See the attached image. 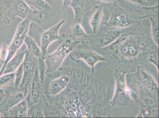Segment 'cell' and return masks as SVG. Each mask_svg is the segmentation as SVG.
<instances>
[{"label": "cell", "instance_id": "cell-1", "mask_svg": "<svg viewBox=\"0 0 159 118\" xmlns=\"http://www.w3.org/2000/svg\"><path fill=\"white\" fill-rule=\"evenodd\" d=\"M70 78L66 87L59 94L44 99V117H89V108L86 74L82 70L65 67Z\"/></svg>", "mask_w": 159, "mask_h": 118}, {"label": "cell", "instance_id": "cell-2", "mask_svg": "<svg viewBox=\"0 0 159 118\" xmlns=\"http://www.w3.org/2000/svg\"><path fill=\"white\" fill-rule=\"evenodd\" d=\"M158 47L153 41L150 29L141 24L125 28V32L113 43L99 50H105V53H110L106 54L107 56L112 55L119 59L118 61L123 63L124 61L130 64L135 61L139 64L138 60L144 59V52L158 50Z\"/></svg>", "mask_w": 159, "mask_h": 118}, {"label": "cell", "instance_id": "cell-3", "mask_svg": "<svg viewBox=\"0 0 159 118\" xmlns=\"http://www.w3.org/2000/svg\"><path fill=\"white\" fill-rule=\"evenodd\" d=\"M3 5L10 19L19 17L24 19H28L38 24L42 23L44 14L29 6L24 0H5Z\"/></svg>", "mask_w": 159, "mask_h": 118}, {"label": "cell", "instance_id": "cell-4", "mask_svg": "<svg viewBox=\"0 0 159 118\" xmlns=\"http://www.w3.org/2000/svg\"><path fill=\"white\" fill-rule=\"evenodd\" d=\"M80 43L79 42L72 41L69 39L65 40L54 53L51 54H46L44 56L47 66L46 75L49 78L52 77L61 67L65 58Z\"/></svg>", "mask_w": 159, "mask_h": 118}, {"label": "cell", "instance_id": "cell-5", "mask_svg": "<svg viewBox=\"0 0 159 118\" xmlns=\"http://www.w3.org/2000/svg\"><path fill=\"white\" fill-rule=\"evenodd\" d=\"M110 16L106 22L108 27L118 28H125L136 24H141L142 18L117 3L108 8Z\"/></svg>", "mask_w": 159, "mask_h": 118}, {"label": "cell", "instance_id": "cell-6", "mask_svg": "<svg viewBox=\"0 0 159 118\" xmlns=\"http://www.w3.org/2000/svg\"><path fill=\"white\" fill-rule=\"evenodd\" d=\"M106 23L103 24L97 32L89 36L86 42L91 49L99 50L109 45L125 32L126 28H113L107 26Z\"/></svg>", "mask_w": 159, "mask_h": 118}, {"label": "cell", "instance_id": "cell-7", "mask_svg": "<svg viewBox=\"0 0 159 118\" xmlns=\"http://www.w3.org/2000/svg\"><path fill=\"white\" fill-rule=\"evenodd\" d=\"M31 22L28 19H25L19 24L13 39L9 46L8 57L0 70V77L2 75L7 63L15 55L24 42V40L31 26Z\"/></svg>", "mask_w": 159, "mask_h": 118}, {"label": "cell", "instance_id": "cell-8", "mask_svg": "<svg viewBox=\"0 0 159 118\" xmlns=\"http://www.w3.org/2000/svg\"><path fill=\"white\" fill-rule=\"evenodd\" d=\"M85 43H81L69 54L71 59L75 62L79 63L83 60L92 69V74L94 73L95 66L100 61H106V59L102 56L89 48H85Z\"/></svg>", "mask_w": 159, "mask_h": 118}, {"label": "cell", "instance_id": "cell-9", "mask_svg": "<svg viewBox=\"0 0 159 118\" xmlns=\"http://www.w3.org/2000/svg\"><path fill=\"white\" fill-rule=\"evenodd\" d=\"M4 88L5 96L0 103V117L11 107L24 100L28 92V87L16 88L11 86Z\"/></svg>", "mask_w": 159, "mask_h": 118}, {"label": "cell", "instance_id": "cell-10", "mask_svg": "<svg viewBox=\"0 0 159 118\" xmlns=\"http://www.w3.org/2000/svg\"><path fill=\"white\" fill-rule=\"evenodd\" d=\"M65 23V20H62L58 23L44 31L40 28L41 32V49L44 56L47 54L48 48L50 44L56 41H59L61 43L66 40V36L64 34H60L59 31L61 27Z\"/></svg>", "mask_w": 159, "mask_h": 118}, {"label": "cell", "instance_id": "cell-11", "mask_svg": "<svg viewBox=\"0 0 159 118\" xmlns=\"http://www.w3.org/2000/svg\"><path fill=\"white\" fill-rule=\"evenodd\" d=\"M46 96V85L40 78L38 69L28 87L26 99L29 107L44 100Z\"/></svg>", "mask_w": 159, "mask_h": 118}, {"label": "cell", "instance_id": "cell-12", "mask_svg": "<svg viewBox=\"0 0 159 118\" xmlns=\"http://www.w3.org/2000/svg\"><path fill=\"white\" fill-rule=\"evenodd\" d=\"M115 77L116 85L114 97L110 102L111 107L126 105L129 101L125 91V73L124 72L116 70Z\"/></svg>", "mask_w": 159, "mask_h": 118}, {"label": "cell", "instance_id": "cell-13", "mask_svg": "<svg viewBox=\"0 0 159 118\" xmlns=\"http://www.w3.org/2000/svg\"><path fill=\"white\" fill-rule=\"evenodd\" d=\"M24 77L20 87H29L38 69V59L27 50L23 62Z\"/></svg>", "mask_w": 159, "mask_h": 118}, {"label": "cell", "instance_id": "cell-14", "mask_svg": "<svg viewBox=\"0 0 159 118\" xmlns=\"http://www.w3.org/2000/svg\"><path fill=\"white\" fill-rule=\"evenodd\" d=\"M61 76L52 80L46 85V96H54L61 93L67 86L70 78L65 67L61 66L59 70Z\"/></svg>", "mask_w": 159, "mask_h": 118}, {"label": "cell", "instance_id": "cell-15", "mask_svg": "<svg viewBox=\"0 0 159 118\" xmlns=\"http://www.w3.org/2000/svg\"><path fill=\"white\" fill-rule=\"evenodd\" d=\"M85 17L89 20L93 34L97 32L101 27L106 23L108 18L104 15L103 7L99 5L93 6Z\"/></svg>", "mask_w": 159, "mask_h": 118}, {"label": "cell", "instance_id": "cell-16", "mask_svg": "<svg viewBox=\"0 0 159 118\" xmlns=\"http://www.w3.org/2000/svg\"><path fill=\"white\" fill-rule=\"evenodd\" d=\"M93 6L90 0H72L69 6L75 13V18L72 22L81 23L82 19Z\"/></svg>", "mask_w": 159, "mask_h": 118}, {"label": "cell", "instance_id": "cell-17", "mask_svg": "<svg viewBox=\"0 0 159 118\" xmlns=\"http://www.w3.org/2000/svg\"><path fill=\"white\" fill-rule=\"evenodd\" d=\"M29 108L28 103L25 98L4 113L2 115V117H27Z\"/></svg>", "mask_w": 159, "mask_h": 118}, {"label": "cell", "instance_id": "cell-18", "mask_svg": "<svg viewBox=\"0 0 159 118\" xmlns=\"http://www.w3.org/2000/svg\"><path fill=\"white\" fill-rule=\"evenodd\" d=\"M69 38L73 41L86 42L89 37L81 25V23L72 22L69 29Z\"/></svg>", "mask_w": 159, "mask_h": 118}, {"label": "cell", "instance_id": "cell-19", "mask_svg": "<svg viewBox=\"0 0 159 118\" xmlns=\"http://www.w3.org/2000/svg\"><path fill=\"white\" fill-rule=\"evenodd\" d=\"M27 50V49L24 50H19L15 55L7 63L2 74L15 73L20 65L22 64Z\"/></svg>", "mask_w": 159, "mask_h": 118}, {"label": "cell", "instance_id": "cell-20", "mask_svg": "<svg viewBox=\"0 0 159 118\" xmlns=\"http://www.w3.org/2000/svg\"><path fill=\"white\" fill-rule=\"evenodd\" d=\"M29 6L42 13L48 15L52 11V8L44 0H24Z\"/></svg>", "mask_w": 159, "mask_h": 118}, {"label": "cell", "instance_id": "cell-21", "mask_svg": "<svg viewBox=\"0 0 159 118\" xmlns=\"http://www.w3.org/2000/svg\"><path fill=\"white\" fill-rule=\"evenodd\" d=\"M24 42L27 46V50L34 57L38 59L44 56L43 54L41 48L39 47L37 42L32 37L27 35L24 40Z\"/></svg>", "mask_w": 159, "mask_h": 118}, {"label": "cell", "instance_id": "cell-22", "mask_svg": "<svg viewBox=\"0 0 159 118\" xmlns=\"http://www.w3.org/2000/svg\"><path fill=\"white\" fill-rule=\"evenodd\" d=\"M150 23L151 28L150 33L155 44L157 46L159 44V15L151 16L148 17Z\"/></svg>", "mask_w": 159, "mask_h": 118}, {"label": "cell", "instance_id": "cell-23", "mask_svg": "<svg viewBox=\"0 0 159 118\" xmlns=\"http://www.w3.org/2000/svg\"><path fill=\"white\" fill-rule=\"evenodd\" d=\"M44 100L29 107L27 117H44Z\"/></svg>", "mask_w": 159, "mask_h": 118}, {"label": "cell", "instance_id": "cell-24", "mask_svg": "<svg viewBox=\"0 0 159 118\" xmlns=\"http://www.w3.org/2000/svg\"><path fill=\"white\" fill-rule=\"evenodd\" d=\"M141 73L146 85L148 87L149 90H151L152 91L158 93V84L152 76L146 72L143 71Z\"/></svg>", "mask_w": 159, "mask_h": 118}, {"label": "cell", "instance_id": "cell-25", "mask_svg": "<svg viewBox=\"0 0 159 118\" xmlns=\"http://www.w3.org/2000/svg\"><path fill=\"white\" fill-rule=\"evenodd\" d=\"M15 78V73L2 74L0 77V88L14 86Z\"/></svg>", "mask_w": 159, "mask_h": 118}, {"label": "cell", "instance_id": "cell-26", "mask_svg": "<svg viewBox=\"0 0 159 118\" xmlns=\"http://www.w3.org/2000/svg\"><path fill=\"white\" fill-rule=\"evenodd\" d=\"M130 3L140 7L153 6L158 5L159 0H125Z\"/></svg>", "mask_w": 159, "mask_h": 118}, {"label": "cell", "instance_id": "cell-27", "mask_svg": "<svg viewBox=\"0 0 159 118\" xmlns=\"http://www.w3.org/2000/svg\"><path fill=\"white\" fill-rule=\"evenodd\" d=\"M38 70L39 74L41 81L44 83L45 77L46 75L47 66L44 60V56H43L38 59Z\"/></svg>", "mask_w": 159, "mask_h": 118}, {"label": "cell", "instance_id": "cell-28", "mask_svg": "<svg viewBox=\"0 0 159 118\" xmlns=\"http://www.w3.org/2000/svg\"><path fill=\"white\" fill-rule=\"evenodd\" d=\"M11 23V19L7 15L6 8L4 5L0 6V27Z\"/></svg>", "mask_w": 159, "mask_h": 118}, {"label": "cell", "instance_id": "cell-29", "mask_svg": "<svg viewBox=\"0 0 159 118\" xmlns=\"http://www.w3.org/2000/svg\"><path fill=\"white\" fill-rule=\"evenodd\" d=\"M15 81H14V87H19L22 82L24 77V68H23V63L20 65L19 68L16 70L15 72Z\"/></svg>", "mask_w": 159, "mask_h": 118}, {"label": "cell", "instance_id": "cell-30", "mask_svg": "<svg viewBox=\"0 0 159 118\" xmlns=\"http://www.w3.org/2000/svg\"><path fill=\"white\" fill-rule=\"evenodd\" d=\"M94 5L101 6L108 8L116 3L117 0H90Z\"/></svg>", "mask_w": 159, "mask_h": 118}, {"label": "cell", "instance_id": "cell-31", "mask_svg": "<svg viewBox=\"0 0 159 118\" xmlns=\"http://www.w3.org/2000/svg\"><path fill=\"white\" fill-rule=\"evenodd\" d=\"M9 46L7 44H0V61L4 64L8 57Z\"/></svg>", "mask_w": 159, "mask_h": 118}, {"label": "cell", "instance_id": "cell-32", "mask_svg": "<svg viewBox=\"0 0 159 118\" xmlns=\"http://www.w3.org/2000/svg\"><path fill=\"white\" fill-rule=\"evenodd\" d=\"M72 0H63L61 6L62 11H66L69 7V4Z\"/></svg>", "mask_w": 159, "mask_h": 118}, {"label": "cell", "instance_id": "cell-33", "mask_svg": "<svg viewBox=\"0 0 159 118\" xmlns=\"http://www.w3.org/2000/svg\"><path fill=\"white\" fill-rule=\"evenodd\" d=\"M5 96V89H0V103L2 102Z\"/></svg>", "mask_w": 159, "mask_h": 118}]
</instances>
